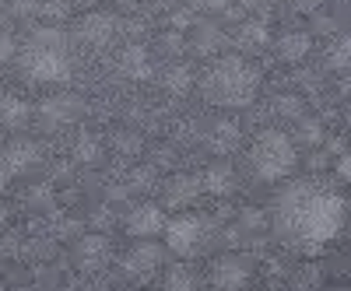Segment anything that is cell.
Segmentation results:
<instances>
[{"label":"cell","instance_id":"10","mask_svg":"<svg viewBox=\"0 0 351 291\" xmlns=\"http://www.w3.org/2000/svg\"><path fill=\"white\" fill-rule=\"evenodd\" d=\"M123 228L134 239H155L165 231V207H158V203H137V207L127 211Z\"/></svg>","mask_w":351,"mask_h":291},{"label":"cell","instance_id":"27","mask_svg":"<svg viewBox=\"0 0 351 291\" xmlns=\"http://www.w3.org/2000/svg\"><path fill=\"white\" fill-rule=\"evenodd\" d=\"M14 53H18V42H14V36H8V32H0V64H8V60H14Z\"/></svg>","mask_w":351,"mask_h":291},{"label":"cell","instance_id":"2","mask_svg":"<svg viewBox=\"0 0 351 291\" xmlns=\"http://www.w3.org/2000/svg\"><path fill=\"white\" fill-rule=\"evenodd\" d=\"M200 92L218 109H246L260 92V71L246 56H218L200 74Z\"/></svg>","mask_w":351,"mask_h":291},{"label":"cell","instance_id":"17","mask_svg":"<svg viewBox=\"0 0 351 291\" xmlns=\"http://www.w3.org/2000/svg\"><path fill=\"white\" fill-rule=\"evenodd\" d=\"M116 67H120V74L130 77V81H144V77L152 74V56H148V49H144V46L130 42V46H123Z\"/></svg>","mask_w":351,"mask_h":291},{"label":"cell","instance_id":"28","mask_svg":"<svg viewBox=\"0 0 351 291\" xmlns=\"http://www.w3.org/2000/svg\"><path fill=\"white\" fill-rule=\"evenodd\" d=\"M67 0H43V18H64Z\"/></svg>","mask_w":351,"mask_h":291},{"label":"cell","instance_id":"25","mask_svg":"<svg viewBox=\"0 0 351 291\" xmlns=\"http://www.w3.org/2000/svg\"><path fill=\"white\" fill-rule=\"evenodd\" d=\"M193 42H197V53H211L218 42H221V36H218V28H211V25H204V28H197V36H193Z\"/></svg>","mask_w":351,"mask_h":291},{"label":"cell","instance_id":"22","mask_svg":"<svg viewBox=\"0 0 351 291\" xmlns=\"http://www.w3.org/2000/svg\"><path fill=\"white\" fill-rule=\"evenodd\" d=\"M74 158L84 162V165L99 162V158H102V144H99V137H95V134H77V140H74Z\"/></svg>","mask_w":351,"mask_h":291},{"label":"cell","instance_id":"1","mask_svg":"<svg viewBox=\"0 0 351 291\" xmlns=\"http://www.w3.org/2000/svg\"><path fill=\"white\" fill-rule=\"evenodd\" d=\"M344 218L348 207L337 190L319 179H299L274 197L271 228L291 253L316 256L344 231Z\"/></svg>","mask_w":351,"mask_h":291},{"label":"cell","instance_id":"16","mask_svg":"<svg viewBox=\"0 0 351 291\" xmlns=\"http://www.w3.org/2000/svg\"><path fill=\"white\" fill-rule=\"evenodd\" d=\"M204 144L215 151V155H228L239 148V123L236 120H215L204 134Z\"/></svg>","mask_w":351,"mask_h":291},{"label":"cell","instance_id":"8","mask_svg":"<svg viewBox=\"0 0 351 291\" xmlns=\"http://www.w3.org/2000/svg\"><path fill=\"white\" fill-rule=\"evenodd\" d=\"M74 267L84 270V274H99L109 267V260H112V246L106 236H99V231H92V236H81L74 242Z\"/></svg>","mask_w":351,"mask_h":291},{"label":"cell","instance_id":"4","mask_svg":"<svg viewBox=\"0 0 351 291\" xmlns=\"http://www.w3.org/2000/svg\"><path fill=\"white\" fill-rule=\"evenodd\" d=\"M295 140L285 130H263L253 137L250 144V172L260 183H281L285 176H291L295 168Z\"/></svg>","mask_w":351,"mask_h":291},{"label":"cell","instance_id":"29","mask_svg":"<svg viewBox=\"0 0 351 291\" xmlns=\"http://www.w3.org/2000/svg\"><path fill=\"white\" fill-rule=\"evenodd\" d=\"M112 144H116L120 151H137V148H141V140H137V137H130V134H120Z\"/></svg>","mask_w":351,"mask_h":291},{"label":"cell","instance_id":"13","mask_svg":"<svg viewBox=\"0 0 351 291\" xmlns=\"http://www.w3.org/2000/svg\"><path fill=\"white\" fill-rule=\"evenodd\" d=\"M200 179L197 176H172L169 183H165V190H162V203L169 211H186L190 203L200 197Z\"/></svg>","mask_w":351,"mask_h":291},{"label":"cell","instance_id":"31","mask_svg":"<svg viewBox=\"0 0 351 291\" xmlns=\"http://www.w3.org/2000/svg\"><path fill=\"white\" fill-rule=\"evenodd\" d=\"M200 8H208V11H221V8H228L232 0H197Z\"/></svg>","mask_w":351,"mask_h":291},{"label":"cell","instance_id":"11","mask_svg":"<svg viewBox=\"0 0 351 291\" xmlns=\"http://www.w3.org/2000/svg\"><path fill=\"white\" fill-rule=\"evenodd\" d=\"M39 158H43L39 144L28 140V137H18L4 148V155H0V168H4L8 176H28V172L39 165Z\"/></svg>","mask_w":351,"mask_h":291},{"label":"cell","instance_id":"5","mask_svg":"<svg viewBox=\"0 0 351 291\" xmlns=\"http://www.w3.org/2000/svg\"><path fill=\"white\" fill-rule=\"evenodd\" d=\"M211 242V221L204 214H180L165 225V246L180 260H193Z\"/></svg>","mask_w":351,"mask_h":291},{"label":"cell","instance_id":"15","mask_svg":"<svg viewBox=\"0 0 351 291\" xmlns=\"http://www.w3.org/2000/svg\"><path fill=\"white\" fill-rule=\"evenodd\" d=\"M28 120H32V105H28V99H21L14 92L0 95V127L4 130H21V127H28Z\"/></svg>","mask_w":351,"mask_h":291},{"label":"cell","instance_id":"35","mask_svg":"<svg viewBox=\"0 0 351 291\" xmlns=\"http://www.w3.org/2000/svg\"><path fill=\"white\" fill-rule=\"evenodd\" d=\"M253 8H271V4H278V0H250Z\"/></svg>","mask_w":351,"mask_h":291},{"label":"cell","instance_id":"19","mask_svg":"<svg viewBox=\"0 0 351 291\" xmlns=\"http://www.w3.org/2000/svg\"><path fill=\"white\" fill-rule=\"evenodd\" d=\"M165 291H200V274L186 260H180V264H172L165 270Z\"/></svg>","mask_w":351,"mask_h":291},{"label":"cell","instance_id":"37","mask_svg":"<svg viewBox=\"0 0 351 291\" xmlns=\"http://www.w3.org/2000/svg\"><path fill=\"white\" fill-rule=\"evenodd\" d=\"M77 4H95V0H77Z\"/></svg>","mask_w":351,"mask_h":291},{"label":"cell","instance_id":"34","mask_svg":"<svg viewBox=\"0 0 351 291\" xmlns=\"http://www.w3.org/2000/svg\"><path fill=\"white\" fill-rule=\"evenodd\" d=\"M8 218H11V211L4 207V203H0V228H4V225H8Z\"/></svg>","mask_w":351,"mask_h":291},{"label":"cell","instance_id":"23","mask_svg":"<svg viewBox=\"0 0 351 291\" xmlns=\"http://www.w3.org/2000/svg\"><path fill=\"white\" fill-rule=\"evenodd\" d=\"M267 25L263 21H246L243 28H239V46L243 49H260V46H267Z\"/></svg>","mask_w":351,"mask_h":291},{"label":"cell","instance_id":"14","mask_svg":"<svg viewBox=\"0 0 351 291\" xmlns=\"http://www.w3.org/2000/svg\"><path fill=\"white\" fill-rule=\"evenodd\" d=\"M309 49H313V36H309V32H302V28L281 32V36H278V42H274L278 60H285V64H299V60H306Z\"/></svg>","mask_w":351,"mask_h":291},{"label":"cell","instance_id":"20","mask_svg":"<svg viewBox=\"0 0 351 291\" xmlns=\"http://www.w3.org/2000/svg\"><path fill=\"white\" fill-rule=\"evenodd\" d=\"M200 186L208 190V193H215V197H225V193H232V190H236V176H232V168H225V165H215V168H208V172H204Z\"/></svg>","mask_w":351,"mask_h":291},{"label":"cell","instance_id":"12","mask_svg":"<svg viewBox=\"0 0 351 291\" xmlns=\"http://www.w3.org/2000/svg\"><path fill=\"white\" fill-rule=\"evenodd\" d=\"M84 112V102L77 95H49L39 102V120L43 127H67Z\"/></svg>","mask_w":351,"mask_h":291},{"label":"cell","instance_id":"38","mask_svg":"<svg viewBox=\"0 0 351 291\" xmlns=\"http://www.w3.org/2000/svg\"><path fill=\"white\" fill-rule=\"evenodd\" d=\"M337 291H351V288H337Z\"/></svg>","mask_w":351,"mask_h":291},{"label":"cell","instance_id":"24","mask_svg":"<svg viewBox=\"0 0 351 291\" xmlns=\"http://www.w3.org/2000/svg\"><path fill=\"white\" fill-rule=\"evenodd\" d=\"M271 112L278 120H302V99L299 95H278L271 102Z\"/></svg>","mask_w":351,"mask_h":291},{"label":"cell","instance_id":"21","mask_svg":"<svg viewBox=\"0 0 351 291\" xmlns=\"http://www.w3.org/2000/svg\"><path fill=\"white\" fill-rule=\"evenodd\" d=\"M190 88H193V74H190V67L176 64V67L165 71V92H169V95H186Z\"/></svg>","mask_w":351,"mask_h":291},{"label":"cell","instance_id":"36","mask_svg":"<svg viewBox=\"0 0 351 291\" xmlns=\"http://www.w3.org/2000/svg\"><path fill=\"white\" fill-rule=\"evenodd\" d=\"M8 179H11V176H8V172H4V168H0V193H4V190H8Z\"/></svg>","mask_w":351,"mask_h":291},{"label":"cell","instance_id":"18","mask_svg":"<svg viewBox=\"0 0 351 291\" xmlns=\"http://www.w3.org/2000/svg\"><path fill=\"white\" fill-rule=\"evenodd\" d=\"M324 64H327V71H334V74H351V36H348V32H344V36H334V39L327 42Z\"/></svg>","mask_w":351,"mask_h":291},{"label":"cell","instance_id":"26","mask_svg":"<svg viewBox=\"0 0 351 291\" xmlns=\"http://www.w3.org/2000/svg\"><path fill=\"white\" fill-rule=\"evenodd\" d=\"M319 137H324L319 120H299V140L302 144H319Z\"/></svg>","mask_w":351,"mask_h":291},{"label":"cell","instance_id":"7","mask_svg":"<svg viewBox=\"0 0 351 291\" xmlns=\"http://www.w3.org/2000/svg\"><path fill=\"white\" fill-rule=\"evenodd\" d=\"M253 277V260L243 253H225L208 267V281L215 291H243Z\"/></svg>","mask_w":351,"mask_h":291},{"label":"cell","instance_id":"33","mask_svg":"<svg viewBox=\"0 0 351 291\" xmlns=\"http://www.w3.org/2000/svg\"><path fill=\"white\" fill-rule=\"evenodd\" d=\"M295 8H299V11H316L319 0H295Z\"/></svg>","mask_w":351,"mask_h":291},{"label":"cell","instance_id":"9","mask_svg":"<svg viewBox=\"0 0 351 291\" xmlns=\"http://www.w3.org/2000/svg\"><path fill=\"white\" fill-rule=\"evenodd\" d=\"M116 18L112 14H106V11H88L81 21H77V39H81V46H88V49H106V46H112V39H116Z\"/></svg>","mask_w":351,"mask_h":291},{"label":"cell","instance_id":"32","mask_svg":"<svg viewBox=\"0 0 351 291\" xmlns=\"http://www.w3.org/2000/svg\"><path fill=\"white\" fill-rule=\"evenodd\" d=\"M243 225L246 228H256L260 225V211H243Z\"/></svg>","mask_w":351,"mask_h":291},{"label":"cell","instance_id":"3","mask_svg":"<svg viewBox=\"0 0 351 291\" xmlns=\"http://www.w3.org/2000/svg\"><path fill=\"white\" fill-rule=\"evenodd\" d=\"M21 74L36 84H64L71 77V53L60 28H39L21 49Z\"/></svg>","mask_w":351,"mask_h":291},{"label":"cell","instance_id":"6","mask_svg":"<svg viewBox=\"0 0 351 291\" xmlns=\"http://www.w3.org/2000/svg\"><path fill=\"white\" fill-rule=\"evenodd\" d=\"M162 264H165V249L152 239H137L123 260H120V270L130 284H152L158 274H162Z\"/></svg>","mask_w":351,"mask_h":291},{"label":"cell","instance_id":"30","mask_svg":"<svg viewBox=\"0 0 351 291\" xmlns=\"http://www.w3.org/2000/svg\"><path fill=\"white\" fill-rule=\"evenodd\" d=\"M334 168H337V179H344V183H351V155H341Z\"/></svg>","mask_w":351,"mask_h":291}]
</instances>
